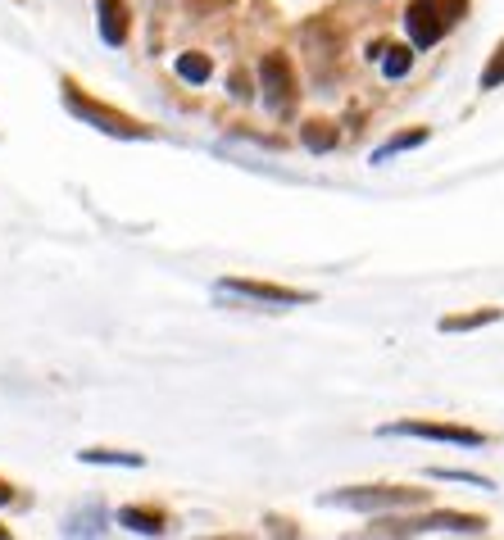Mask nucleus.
Wrapping results in <instances>:
<instances>
[{
  "instance_id": "0eeeda50",
  "label": "nucleus",
  "mask_w": 504,
  "mask_h": 540,
  "mask_svg": "<svg viewBox=\"0 0 504 540\" xmlns=\"http://www.w3.org/2000/svg\"><path fill=\"white\" fill-rule=\"evenodd\" d=\"M223 291H237L250 295V300H264V305H309L314 295L305 291H291V286H277V282H255V277H223Z\"/></svg>"
},
{
  "instance_id": "f257e3e1",
  "label": "nucleus",
  "mask_w": 504,
  "mask_h": 540,
  "mask_svg": "<svg viewBox=\"0 0 504 540\" xmlns=\"http://www.w3.org/2000/svg\"><path fill=\"white\" fill-rule=\"evenodd\" d=\"M64 105H69L82 123L109 132V137H128V141H146L150 137V128H141L137 118H128V114H119V109H109V105H100V100L82 96V87L73 78H64Z\"/></svg>"
},
{
  "instance_id": "f8f14e48",
  "label": "nucleus",
  "mask_w": 504,
  "mask_h": 540,
  "mask_svg": "<svg viewBox=\"0 0 504 540\" xmlns=\"http://www.w3.org/2000/svg\"><path fill=\"white\" fill-rule=\"evenodd\" d=\"M300 137H305V146L318 150V155L336 146V128H332V123H305V128H300Z\"/></svg>"
},
{
  "instance_id": "aec40b11",
  "label": "nucleus",
  "mask_w": 504,
  "mask_h": 540,
  "mask_svg": "<svg viewBox=\"0 0 504 540\" xmlns=\"http://www.w3.org/2000/svg\"><path fill=\"white\" fill-rule=\"evenodd\" d=\"M0 536H5V527H0Z\"/></svg>"
},
{
  "instance_id": "f3484780",
  "label": "nucleus",
  "mask_w": 504,
  "mask_h": 540,
  "mask_svg": "<svg viewBox=\"0 0 504 540\" xmlns=\"http://www.w3.org/2000/svg\"><path fill=\"white\" fill-rule=\"evenodd\" d=\"M432 477H445V482H473V486H491L486 477H477V472H455V468H432Z\"/></svg>"
},
{
  "instance_id": "9d476101",
  "label": "nucleus",
  "mask_w": 504,
  "mask_h": 540,
  "mask_svg": "<svg viewBox=\"0 0 504 540\" xmlns=\"http://www.w3.org/2000/svg\"><path fill=\"white\" fill-rule=\"evenodd\" d=\"M178 78L182 82H209L214 78V64H209V55H178Z\"/></svg>"
},
{
  "instance_id": "f03ea898",
  "label": "nucleus",
  "mask_w": 504,
  "mask_h": 540,
  "mask_svg": "<svg viewBox=\"0 0 504 540\" xmlns=\"http://www.w3.org/2000/svg\"><path fill=\"white\" fill-rule=\"evenodd\" d=\"M455 14H464V0H414L405 10V28L414 46H436L445 37L450 23H459Z\"/></svg>"
},
{
  "instance_id": "9b49d317",
  "label": "nucleus",
  "mask_w": 504,
  "mask_h": 540,
  "mask_svg": "<svg viewBox=\"0 0 504 540\" xmlns=\"http://www.w3.org/2000/svg\"><path fill=\"white\" fill-rule=\"evenodd\" d=\"M486 323H500V309H477V314H464V318H441V332H473V327H486Z\"/></svg>"
},
{
  "instance_id": "1a4fd4ad",
  "label": "nucleus",
  "mask_w": 504,
  "mask_h": 540,
  "mask_svg": "<svg viewBox=\"0 0 504 540\" xmlns=\"http://www.w3.org/2000/svg\"><path fill=\"white\" fill-rule=\"evenodd\" d=\"M119 522L141 536H159L164 531V513H150V509H119Z\"/></svg>"
},
{
  "instance_id": "6e6552de",
  "label": "nucleus",
  "mask_w": 504,
  "mask_h": 540,
  "mask_svg": "<svg viewBox=\"0 0 504 540\" xmlns=\"http://www.w3.org/2000/svg\"><path fill=\"white\" fill-rule=\"evenodd\" d=\"M96 14L105 46H123L128 41V0H96Z\"/></svg>"
},
{
  "instance_id": "20e7f679",
  "label": "nucleus",
  "mask_w": 504,
  "mask_h": 540,
  "mask_svg": "<svg viewBox=\"0 0 504 540\" xmlns=\"http://www.w3.org/2000/svg\"><path fill=\"white\" fill-rule=\"evenodd\" d=\"M259 91H264V100L273 109L291 105V96H296V69H291V59L282 55V50L259 59Z\"/></svg>"
},
{
  "instance_id": "423d86ee",
  "label": "nucleus",
  "mask_w": 504,
  "mask_h": 540,
  "mask_svg": "<svg viewBox=\"0 0 504 540\" xmlns=\"http://www.w3.org/2000/svg\"><path fill=\"white\" fill-rule=\"evenodd\" d=\"M386 432H391V436H423V441H445V445H468V450L486 445V436L473 432V427H459V423H423V418H409V423H391Z\"/></svg>"
},
{
  "instance_id": "dca6fc26",
  "label": "nucleus",
  "mask_w": 504,
  "mask_h": 540,
  "mask_svg": "<svg viewBox=\"0 0 504 540\" xmlns=\"http://www.w3.org/2000/svg\"><path fill=\"white\" fill-rule=\"evenodd\" d=\"M427 141V128H418V132H400L396 141H386L382 150H377V159H386V155H396V150H409V146H423Z\"/></svg>"
},
{
  "instance_id": "2eb2a0df",
  "label": "nucleus",
  "mask_w": 504,
  "mask_h": 540,
  "mask_svg": "<svg viewBox=\"0 0 504 540\" xmlns=\"http://www.w3.org/2000/svg\"><path fill=\"white\" fill-rule=\"evenodd\" d=\"M495 87H504V41L495 46V55H491V64L482 69V91H495Z\"/></svg>"
},
{
  "instance_id": "6ab92c4d",
  "label": "nucleus",
  "mask_w": 504,
  "mask_h": 540,
  "mask_svg": "<svg viewBox=\"0 0 504 540\" xmlns=\"http://www.w3.org/2000/svg\"><path fill=\"white\" fill-rule=\"evenodd\" d=\"M14 500V486L10 482H0V504H10Z\"/></svg>"
},
{
  "instance_id": "ddd939ff",
  "label": "nucleus",
  "mask_w": 504,
  "mask_h": 540,
  "mask_svg": "<svg viewBox=\"0 0 504 540\" xmlns=\"http://www.w3.org/2000/svg\"><path fill=\"white\" fill-rule=\"evenodd\" d=\"M409 64H414V50H409V46H391V50H386V59H382V73H386V78H405Z\"/></svg>"
},
{
  "instance_id": "39448f33",
  "label": "nucleus",
  "mask_w": 504,
  "mask_h": 540,
  "mask_svg": "<svg viewBox=\"0 0 504 540\" xmlns=\"http://www.w3.org/2000/svg\"><path fill=\"white\" fill-rule=\"evenodd\" d=\"M377 531H386V536H409V531H468V536H477V531H486V518H473V513H427V518H414V522H377Z\"/></svg>"
},
{
  "instance_id": "4468645a",
  "label": "nucleus",
  "mask_w": 504,
  "mask_h": 540,
  "mask_svg": "<svg viewBox=\"0 0 504 540\" xmlns=\"http://www.w3.org/2000/svg\"><path fill=\"white\" fill-rule=\"evenodd\" d=\"M82 463H128V468H141V454H128V450H82L78 454Z\"/></svg>"
},
{
  "instance_id": "7ed1b4c3",
  "label": "nucleus",
  "mask_w": 504,
  "mask_h": 540,
  "mask_svg": "<svg viewBox=\"0 0 504 540\" xmlns=\"http://www.w3.org/2000/svg\"><path fill=\"white\" fill-rule=\"evenodd\" d=\"M323 504H346V509H414L427 504L423 491H409V486H355V491H336L323 495Z\"/></svg>"
},
{
  "instance_id": "a211bd4d",
  "label": "nucleus",
  "mask_w": 504,
  "mask_h": 540,
  "mask_svg": "<svg viewBox=\"0 0 504 540\" xmlns=\"http://www.w3.org/2000/svg\"><path fill=\"white\" fill-rule=\"evenodd\" d=\"M232 96H241V100L250 96V87H246V78H241V73H232Z\"/></svg>"
}]
</instances>
